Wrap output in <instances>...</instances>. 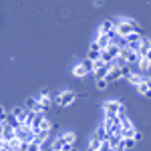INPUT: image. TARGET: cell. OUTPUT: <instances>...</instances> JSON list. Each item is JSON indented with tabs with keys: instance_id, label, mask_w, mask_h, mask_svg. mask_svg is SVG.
<instances>
[{
	"instance_id": "1",
	"label": "cell",
	"mask_w": 151,
	"mask_h": 151,
	"mask_svg": "<svg viewBox=\"0 0 151 151\" xmlns=\"http://www.w3.org/2000/svg\"><path fill=\"white\" fill-rule=\"evenodd\" d=\"M115 30H117V35L121 36V38H125V36L131 35V32H139L141 28H139V24L135 22V20L121 16V18H115Z\"/></svg>"
},
{
	"instance_id": "2",
	"label": "cell",
	"mask_w": 151,
	"mask_h": 151,
	"mask_svg": "<svg viewBox=\"0 0 151 151\" xmlns=\"http://www.w3.org/2000/svg\"><path fill=\"white\" fill-rule=\"evenodd\" d=\"M121 111H125V109H123V103L117 101V99H109V101H105V103H103V117L119 115Z\"/></svg>"
},
{
	"instance_id": "3",
	"label": "cell",
	"mask_w": 151,
	"mask_h": 151,
	"mask_svg": "<svg viewBox=\"0 0 151 151\" xmlns=\"http://www.w3.org/2000/svg\"><path fill=\"white\" fill-rule=\"evenodd\" d=\"M115 63H103L101 58L99 60H93V79L97 81V79H105L107 77V73H109V69L113 67Z\"/></svg>"
},
{
	"instance_id": "4",
	"label": "cell",
	"mask_w": 151,
	"mask_h": 151,
	"mask_svg": "<svg viewBox=\"0 0 151 151\" xmlns=\"http://www.w3.org/2000/svg\"><path fill=\"white\" fill-rule=\"evenodd\" d=\"M119 52H121V47H119V45H109L107 48L101 50V60H103V63H113V60L119 57Z\"/></svg>"
},
{
	"instance_id": "5",
	"label": "cell",
	"mask_w": 151,
	"mask_h": 151,
	"mask_svg": "<svg viewBox=\"0 0 151 151\" xmlns=\"http://www.w3.org/2000/svg\"><path fill=\"white\" fill-rule=\"evenodd\" d=\"M77 99V93L75 91H60L57 95V105L58 107H70Z\"/></svg>"
},
{
	"instance_id": "6",
	"label": "cell",
	"mask_w": 151,
	"mask_h": 151,
	"mask_svg": "<svg viewBox=\"0 0 151 151\" xmlns=\"http://www.w3.org/2000/svg\"><path fill=\"white\" fill-rule=\"evenodd\" d=\"M38 99V105H36V111H42V113H47L48 109H50V105H52V97L48 91H42V93L36 97Z\"/></svg>"
},
{
	"instance_id": "7",
	"label": "cell",
	"mask_w": 151,
	"mask_h": 151,
	"mask_svg": "<svg viewBox=\"0 0 151 151\" xmlns=\"http://www.w3.org/2000/svg\"><path fill=\"white\" fill-rule=\"evenodd\" d=\"M119 55H121V57H125V60H127L129 65L137 69V65H139L141 57H139V55H137V52H135V50H131V48L123 47V48H121V52H119ZM137 73H139V70H137Z\"/></svg>"
},
{
	"instance_id": "8",
	"label": "cell",
	"mask_w": 151,
	"mask_h": 151,
	"mask_svg": "<svg viewBox=\"0 0 151 151\" xmlns=\"http://www.w3.org/2000/svg\"><path fill=\"white\" fill-rule=\"evenodd\" d=\"M119 79H123V75H121V69L113 65V67L109 69V73H107V77H105V81H107V83H109V85H111V83L119 81Z\"/></svg>"
},
{
	"instance_id": "9",
	"label": "cell",
	"mask_w": 151,
	"mask_h": 151,
	"mask_svg": "<svg viewBox=\"0 0 151 151\" xmlns=\"http://www.w3.org/2000/svg\"><path fill=\"white\" fill-rule=\"evenodd\" d=\"M16 137V129L10 127L6 121H4V129H2V137H0V141H10Z\"/></svg>"
},
{
	"instance_id": "10",
	"label": "cell",
	"mask_w": 151,
	"mask_h": 151,
	"mask_svg": "<svg viewBox=\"0 0 151 151\" xmlns=\"http://www.w3.org/2000/svg\"><path fill=\"white\" fill-rule=\"evenodd\" d=\"M119 123H121L119 115H111V117H103V123H101V125H103V127L109 131V129H113L115 125H119Z\"/></svg>"
},
{
	"instance_id": "11",
	"label": "cell",
	"mask_w": 151,
	"mask_h": 151,
	"mask_svg": "<svg viewBox=\"0 0 151 151\" xmlns=\"http://www.w3.org/2000/svg\"><path fill=\"white\" fill-rule=\"evenodd\" d=\"M115 30V20H111V18H107L103 22L99 24V32H105V35H111Z\"/></svg>"
},
{
	"instance_id": "12",
	"label": "cell",
	"mask_w": 151,
	"mask_h": 151,
	"mask_svg": "<svg viewBox=\"0 0 151 151\" xmlns=\"http://www.w3.org/2000/svg\"><path fill=\"white\" fill-rule=\"evenodd\" d=\"M95 42H97V45L101 47V50H103V48H107L109 45H111V38H109V35H105V32H97Z\"/></svg>"
},
{
	"instance_id": "13",
	"label": "cell",
	"mask_w": 151,
	"mask_h": 151,
	"mask_svg": "<svg viewBox=\"0 0 151 151\" xmlns=\"http://www.w3.org/2000/svg\"><path fill=\"white\" fill-rule=\"evenodd\" d=\"M147 50H151V38H147V36H143L139 42V50H137V55L139 57H145V52Z\"/></svg>"
},
{
	"instance_id": "14",
	"label": "cell",
	"mask_w": 151,
	"mask_h": 151,
	"mask_svg": "<svg viewBox=\"0 0 151 151\" xmlns=\"http://www.w3.org/2000/svg\"><path fill=\"white\" fill-rule=\"evenodd\" d=\"M127 81L133 85V87H137V85H141V83L145 81V75H141V73H131L127 77Z\"/></svg>"
},
{
	"instance_id": "15",
	"label": "cell",
	"mask_w": 151,
	"mask_h": 151,
	"mask_svg": "<svg viewBox=\"0 0 151 151\" xmlns=\"http://www.w3.org/2000/svg\"><path fill=\"white\" fill-rule=\"evenodd\" d=\"M93 137H97V139H101V141H107L111 135H109V131L103 127V125H99V127L95 129V133H93Z\"/></svg>"
},
{
	"instance_id": "16",
	"label": "cell",
	"mask_w": 151,
	"mask_h": 151,
	"mask_svg": "<svg viewBox=\"0 0 151 151\" xmlns=\"http://www.w3.org/2000/svg\"><path fill=\"white\" fill-rule=\"evenodd\" d=\"M119 119H121V127H123V129H133V127H135V125H133V121L127 117L125 111H121V113H119Z\"/></svg>"
},
{
	"instance_id": "17",
	"label": "cell",
	"mask_w": 151,
	"mask_h": 151,
	"mask_svg": "<svg viewBox=\"0 0 151 151\" xmlns=\"http://www.w3.org/2000/svg\"><path fill=\"white\" fill-rule=\"evenodd\" d=\"M135 91H137L141 97H145V99H151V89L147 87V85H145V81L141 83V85H137V87H135Z\"/></svg>"
},
{
	"instance_id": "18",
	"label": "cell",
	"mask_w": 151,
	"mask_h": 151,
	"mask_svg": "<svg viewBox=\"0 0 151 151\" xmlns=\"http://www.w3.org/2000/svg\"><path fill=\"white\" fill-rule=\"evenodd\" d=\"M137 70H139L141 75H145L147 70H151V60H147V58H145V57H141L139 65H137Z\"/></svg>"
},
{
	"instance_id": "19",
	"label": "cell",
	"mask_w": 151,
	"mask_h": 151,
	"mask_svg": "<svg viewBox=\"0 0 151 151\" xmlns=\"http://www.w3.org/2000/svg\"><path fill=\"white\" fill-rule=\"evenodd\" d=\"M6 123H8V125H10V127H14V129H18L20 127V125H22V123H20V119H18V117L14 115V113H8V115H6Z\"/></svg>"
},
{
	"instance_id": "20",
	"label": "cell",
	"mask_w": 151,
	"mask_h": 151,
	"mask_svg": "<svg viewBox=\"0 0 151 151\" xmlns=\"http://www.w3.org/2000/svg\"><path fill=\"white\" fill-rule=\"evenodd\" d=\"M48 135H50V129H40V131H38V135H35V141L42 145V143L48 139Z\"/></svg>"
},
{
	"instance_id": "21",
	"label": "cell",
	"mask_w": 151,
	"mask_h": 151,
	"mask_svg": "<svg viewBox=\"0 0 151 151\" xmlns=\"http://www.w3.org/2000/svg\"><path fill=\"white\" fill-rule=\"evenodd\" d=\"M107 141H109V145H111L113 149H117V147H123V137H121V135H111Z\"/></svg>"
},
{
	"instance_id": "22",
	"label": "cell",
	"mask_w": 151,
	"mask_h": 151,
	"mask_svg": "<svg viewBox=\"0 0 151 151\" xmlns=\"http://www.w3.org/2000/svg\"><path fill=\"white\" fill-rule=\"evenodd\" d=\"M101 145H103V141H101V139L91 137V139H89V145H87V149H89V151H99V149H101Z\"/></svg>"
},
{
	"instance_id": "23",
	"label": "cell",
	"mask_w": 151,
	"mask_h": 151,
	"mask_svg": "<svg viewBox=\"0 0 151 151\" xmlns=\"http://www.w3.org/2000/svg\"><path fill=\"white\" fill-rule=\"evenodd\" d=\"M36 105H38V99H36V97H28L26 103H24V109H28V111H36Z\"/></svg>"
},
{
	"instance_id": "24",
	"label": "cell",
	"mask_w": 151,
	"mask_h": 151,
	"mask_svg": "<svg viewBox=\"0 0 151 151\" xmlns=\"http://www.w3.org/2000/svg\"><path fill=\"white\" fill-rule=\"evenodd\" d=\"M135 145H137V139H135V137H127V139H123V147H125V151L135 149Z\"/></svg>"
},
{
	"instance_id": "25",
	"label": "cell",
	"mask_w": 151,
	"mask_h": 151,
	"mask_svg": "<svg viewBox=\"0 0 151 151\" xmlns=\"http://www.w3.org/2000/svg\"><path fill=\"white\" fill-rule=\"evenodd\" d=\"M87 58H89V60H99V58H101V50H91V48H89Z\"/></svg>"
},
{
	"instance_id": "26",
	"label": "cell",
	"mask_w": 151,
	"mask_h": 151,
	"mask_svg": "<svg viewBox=\"0 0 151 151\" xmlns=\"http://www.w3.org/2000/svg\"><path fill=\"white\" fill-rule=\"evenodd\" d=\"M113 63H115V67H119V69H123V67H127V65H129L127 60H125V57H121V55H119Z\"/></svg>"
},
{
	"instance_id": "27",
	"label": "cell",
	"mask_w": 151,
	"mask_h": 151,
	"mask_svg": "<svg viewBox=\"0 0 151 151\" xmlns=\"http://www.w3.org/2000/svg\"><path fill=\"white\" fill-rule=\"evenodd\" d=\"M95 87H97L99 91H105V89L109 87V83L105 81V79H97V81H95Z\"/></svg>"
},
{
	"instance_id": "28",
	"label": "cell",
	"mask_w": 151,
	"mask_h": 151,
	"mask_svg": "<svg viewBox=\"0 0 151 151\" xmlns=\"http://www.w3.org/2000/svg\"><path fill=\"white\" fill-rule=\"evenodd\" d=\"M63 137L67 139V143L75 145V133H73V131H67V133H63Z\"/></svg>"
},
{
	"instance_id": "29",
	"label": "cell",
	"mask_w": 151,
	"mask_h": 151,
	"mask_svg": "<svg viewBox=\"0 0 151 151\" xmlns=\"http://www.w3.org/2000/svg\"><path fill=\"white\" fill-rule=\"evenodd\" d=\"M6 115H8V111H6V109L0 105V119H2V121H6Z\"/></svg>"
},
{
	"instance_id": "30",
	"label": "cell",
	"mask_w": 151,
	"mask_h": 151,
	"mask_svg": "<svg viewBox=\"0 0 151 151\" xmlns=\"http://www.w3.org/2000/svg\"><path fill=\"white\" fill-rule=\"evenodd\" d=\"M89 48H91V50H101V47H99V45H97L95 40H93V42H91V47H89Z\"/></svg>"
},
{
	"instance_id": "31",
	"label": "cell",
	"mask_w": 151,
	"mask_h": 151,
	"mask_svg": "<svg viewBox=\"0 0 151 151\" xmlns=\"http://www.w3.org/2000/svg\"><path fill=\"white\" fill-rule=\"evenodd\" d=\"M145 85H147V87L151 89V77H145Z\"/></svg>"
},
{
	"instance_id": "32",
	"label": "cell",
	"mask_w": 151,
	"mask_h": 151,
	"mask_svg": "<svg viewBox=\"0 0 151 151\" xmlns=\"http://www.w3.org/2000/svg\"><path fill=\"white\" fill-rule=\"evenodd\" d=\"M145 58H147V60H151V50H147V52H145Z\"/></svg>"
},
{
	"instance_id": "33",
	"label": "cell",
	"mask_w": 151,
	"mask_h": 151,
	"mask_svg": "<svg viewBox=\"0 0 151 151\" xmlns=\"http://www.w3.org/2000/svg\"><path fill=\"white\" fill-rule=\"evenodd\" d=\"M2 129H4V123H0V137H2Z\"/></svg>"
},
{
	"instance_id": "34",
	"label": "cell",
	"mask_w": 151,
	"mask_h": 151,
	"mask_svg": "<svg viewBox=\"0 0 151 151\" xmlns=\"http://www.w3.org/2000/svg\"><path fill=\"white\" fill-rule=\"evenodd\" d=\"M70 151H81V149H77V147H73V149H70Z\"/></svg>"
},
{
	"instance_id": "35",
	"label": "cell",
	"mask_w": 151,
	"mask_h": 151,
	"mask_svg": "<svg viewBox=\"0 0 151 151\" xmlns=\"http://www.w3.org/2000/svg\"><path fill=\"white\" fill-rule=\"evenodd\" d=\"M0 123H4V121H2V119H0Z\"/></svg>"
},
{
	"instance_id": "36",
	"label": "cell",
	"mask_w": 151,
	"mask_h": 151,
	"mask_svg": "<svg viewBox=\"0 0 151 151\" xmlns=\"http://www.w3.org/2000/svg\"><path fill=\"white\" fill-rule=\"evenodd\" d=\"M63 151H65V149H63Z\"/></svg>"
}]
</instances>
